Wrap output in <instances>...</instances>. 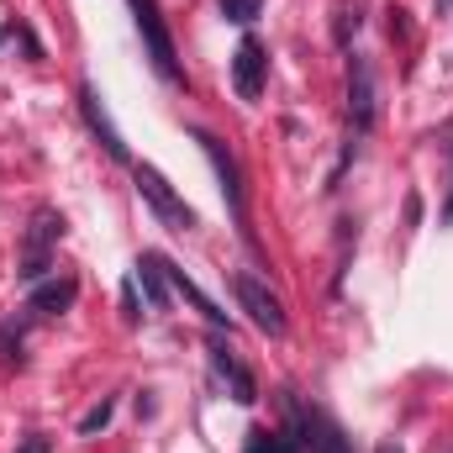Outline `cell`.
<instances>
[{"instance_id": "cell-15", "label": "cell", "mask_w": 453, "mask_h": 453, "mask_svg": "<svg viewBox=\"0 0 453 453\" xmlns=\"http://www.w3.org/2000/svg\"><path fill=\"white\" fill-rule=\"evenodd\" d=\"M358 21H364V16H358V0H353V5H338V21H333V37H338V48H348V42H353Z\"/></svg>"}, {"instance_id": "cell-2", "label": "cell", "mask_w": 453, "mask_h": 453, "mask_svg": "<svg viewBox=\"0 0 453 453\" xmlns=\"http://www.w3.org/2000/svg\"><path fill=\"white\" fill-rule=\"evenodd\" d=\"M132 180H137V196L153 206V217L169 226V232H190V226H196V211L169 190V180H164L153 164H132Z\"/></svg>"}, {"instance_id": "cell-16", "label": "cell", "mask_w": 453, "mask_h": 453, "mask_svg": "<svg viewBox=\"0 0 453 453\" xmlns=\"http://www.w3.org/2000/svg\"><path fill=\"white\" fill-rule=\"evenodd\" d=\"M222 5L226 21H237V27H248V21H258V11H264V0H217Z\"/></svg>"}, {"instance_id": "cell-14", "label": "cell", "mask_w": 453, "mask_h": 453, "mask_svg": "<svg viewBox=\"0 0 453 453\" xmlns=\"http://www.w3.org/2000/svg\"><path fill=\"white\" fill-rule=\"evenodd\" d=\"M306 443H301V433L290 427V438H274V433H264V427H253L248 433V453H301Z\"/></svg>"}, {"instance_id": "cell-9", "label": "cell", "mask_w": 453, "mask_h": 453, "mask_svg": "<svg viewBox=\"0 0 453 453\" xmlns=\"http://www.w3.org/2000/svg\"><path fill=\"white\" fill-rule=\"evenodd\" d=\"M74 296H80L74 280H42V285H32L27 311H32V317H64V311L74 306Z\"/></svg>"}, {"instance_id": "cell-4", "label": "cell", "mask_w": 453, "mask_h": 453, "mask_svg": "<svg viewBox=\"0 0 453 453\" xmlns=\"http://www.w3.org/2000/svg\"><path fill=\"white\" fill-rule=\"evenodd\" d=\"M374 111H380L374 69H369V58H364V53H353V58H348V121H353V132H358V137L374 127Z\"/></svg>"}, {"instance_id": "cell-23", "label": "cell", "mask_w": 453, "mask_h": 453, "mask_svg": "<svg viewBox=\"0 0 453 453\" xmlns=\"http://www.w3.org/2000/svg\"><path fill=\"white\" fill-rule=\"evenodd\" d=\"M438 5H453V0H438Z\"/></svg>"}, {"instance_id": "cell-3", "label": "cell", "mask_w": 453, "mask_h": 453, "mask_svg": "<svg viewBox=\"0 0 453 453\" xmlns=\"http://www.w3.org/2000/svg\"><path fill=\"white\" fill-rule=\"evenodd\" d=\"M232 296H237V306L253 317V327H258V333L285 338V306L264 290V280H253V274H232Z\"/></svg>"}, {"instance_id": "cell-17", "label": "cell", "mask_w": 453, "mask_h": 453, "mask_svg": "<svg viewBox=\"0 0 453 453\" xmlns=\"http://www.w3.org/2000/svg\"><path fill=\"white\" fill-rule=\"evenodd\" d=\"M106 422H111V401H101V406H96V411H85V417H80V433H85V438H90V433H101V427H106Z\"/></svg>"}, {"instance_id": "cell-22", "label": "cell", "mask_w": 453, "mask_h": 453, "mask_svg": "<svg viewBox=\"0 0 453 453\" xmlns=\"http://www.w3.org/2000/svg\"><path fill=\"white\" fill-rule=\"evenodd\" d=\"M443 222H453V196H449V206H443Z\"/></svg>"}, {"instance_id": "cell-10", "label": "cell", "mask_w": 453, "mask_h": 453, "mask_svg": "<svg viewBox=\"0 0 453 453\" xmlns=\"http://www.w3.org/2000/svg\"><path fill=\"white\" fill-rule=\"evenodd\" d=\"M211 364H217V374L232 385V401H242V406H253V401H258V385H253V374L237 364V353H232L222 338L211 342Z\"/></svg>"}, {"instance_id": "cell-5", "label": "cell", "mask_w": 453, "mask_h": 453, "mask_svg": "<svg viewBox=\"0 0 453 453\" xmlns=\"http://www.w3.org/2000/svg\"><path fill=\"white\" fill-rule=\"evenodd\" d=\"M196 142L206 148V158H211V169H217V180H222L226 206H232V217H237V226H242V237L253 242V232H248V201H242V174H237V158L226 153V148L217 142V137H211V132H201V127H196Z\"/></svg>"}, {"instance_id": "cell-20", "label": "cell", "mask_w": 453, "mask_h": 453, "mask_svg": "<svg viewBox=\"0 0 453 453\" xmlns=\"http://www.w3.org/2000/svg\"><path fill=\"white\" fill-rule=\"evenodd\" d=\"M406 222H411V226L422 222V201H417V196H406Z\"/></svg>"}, {"instance_id": "cell-11", "label": "cell", "mask_w": 453, "mask_h": 453, "mask_svg": "<svg viewBox=\"0 0 453 453\" xmlns=\"http://www.w3.org/2000/svg\"><path fill=\"white\" fill-rule=\"evenodd\" d=\"M158 264H164V274H169V285H174V290H180V296H185V301H190V306H196V311H201V317L211 322V327H226V333H232V322H226V311H217V301H211V296H201V285H196V280H190L185 269H174V264H169L164 253H158Z\"/></svg>"}, {"instance_id": "cell-13", "label": "cell", "mask_w": 453, "mask_h": 453, "mask_svg": "<svg viewBox=\"0 0 453 453\" xmlns=\"http://www.w3.org/2000/svg\"><path fill=\"white\" fill-rule=\"evenodd\" d=\"M142 290H148V306L153 311H169V274H164V264H158V253H142Z\"/></svg>"}, {"instance_id": "cell-18", "label": "cell", "mask_w": 453, "mask_h": 453, "mask_svg": "<svg viewBox=\"0 0 453 453\" xmlns=\"http://www.w3.org/2000/svg\"><path fill=\"white\" fill-rule=\"evenodd\" d=\"M385 16H390V37H395V42H406V37H411V21H406V11H401V5H390Z\"/></svg>"}, {"instance_id": "cell-7", "label": "cell", "mask_w": 453, "mask_h": 453, "mask_svg": "<svg viewBox=\"0 0 453 453\" xmlns=\"http://www.w3.org/2000/svg\"><path fill=\"white\" fill-rule=\"evenodd\" d=\"M264 69H269L264 42H258V37H242L237 53H232V85H237L242 101H258V96H264Z\"/></svg>"}, {"instance_id": "cell-21", "label": "cell", "mask_w": 453, "mask_h": 453, "mask_svg": "<svg viewBox=\"0 0 453 453\" xmlns=\"http://www.w3.org/2000/svg\"><path fill=\"white\" fill-rule=\"evenodd\" d=\"M374 453H401V443H390V438H385V443H374Z\"/></svg>"}, {"instance_id": "cell-8", "label": "cell", "mask_w": 453, "mask_h": 453, "mask_svg": "<svg viewBox=\"0 0 453 453\" xmlns=\"http://www.w3.org/2000/svg\"><path fill=\"white\" fill-rule=\"evenodd\" d=\"M80 116H85V127L101 137V148L111 153L116 164H132V153H127V142H121V132H116V121L106 116L101 106V96H96V85H80Z\"/></svg>"}, {"instance_id": "cell-1", "label": "cell", "mask_w": 453, "mask_h": 453, "mask_svg": "<svg viewBox=\"0 0 453 453\" xmlns=\"http://www.w3.org/2000/svg\"><path fill=\"white\" fill-rule=\"evenodd\" d=\"M127 5H132V16H137L142 48H148V58H153L158 80H164V85H185V69H180L174 37H169V27H164V16H158V0H127Z\"/></svg>"}, {"instance_id": "cell-12", "label": "cell", "mask_w": 453, "mask_h": 453, "mask_svg": "<svg viewBox=\"0 0 453 453\" xmlns=\"http://www.w3.org/2000/svg\"><path fill=\"white\" fill-rule=\"evenodd\" d=\"M64 237V217H53V211H37L32 217V232H27V258H48V248Z\"/></svg>"}, {"instance_id": "cell-19", "label": "cell", "mask_w": 453, "mask_h": 453, "mask_svg": "<svg viewBox=\"0 0 453 453\" xmlns=\"http://www.w3.org/2000/svg\"><path fill=\"white\" fill-rule=\"evenodd\" d=\"M121 306H127V322H137V317H142V306H137V285H132V280L121 285Z\"/></svg>"}, {"instance_id": "cell-6", "label": "cell", "mask_w": 453, "mask_h": 453, "mask_svg": "<svg viewBox=\"0 0 453 453\" xmlns=\"http://www.w3.org/2000/svg\"><path fill=\"white\" fill-rule=\"evenodd\" d=\"M290 427L301 433V443L311 453H353L348 433H342L327 411H301V406H290Z\"/></svg>"}]
</instances>
